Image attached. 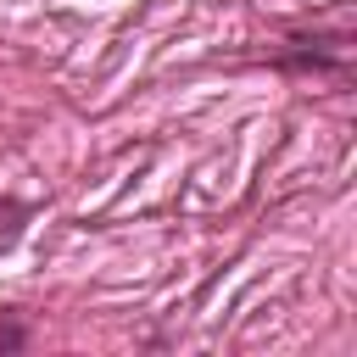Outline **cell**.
<instances>
[{
    "label": "cell",
    "instance_id": "1",
    "mask_svg": "<svg viewBox=\"0 0 357 357\" xmlns=\"http://www.w3.org/2000/svg\"><path fill=\"white\" fill-rule=\"evenodd\" d=\"M22 340H28V335H22V324H6V318H0V351H17Z\"/></svg>",
    "mask_w": 357,
    "mask_h": 357
}]
</instances>
